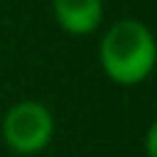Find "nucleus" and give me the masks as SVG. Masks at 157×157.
Returning a JSON list of instances; mask_svg holds the SVG:
<instances>
[{
	"label": "nucleus",
	"mask_w": 157,
	"mask_h": 157,
	"mask_svg": "<svg viewBox=\"0 0 157 157\" xmlns=\"http://www.w3.org/2000/svg\"><path fill=\"white\" fill-rule=\"evenodd\" d=\"M99 63L116 86H138L157 66V39L141 19L113 22L99 41Z\"/></svg>",
	"instance_id": "1"
},
{
	"label": "nucleus",
	"mask_w": 157,
	"mask_h": 157,
	"mask_svg": "<svg viewBox=\"0 0 157 157\" xmlns=\"http://www.w3.org/2000/svg\"><path fill=\"white\" fill-rule=\"evenodd\" d=\"M55 22L72 36H88L102 22V0H52Z\"/></svg>",
	"instance_id": "3"
},
{
	"label": "nucleus",
	"mask_w": 157,
	"mask_h": 157,
	"mask_svg": "<svg viewBox=\"0 0 157 157\" xmlns=\"http://www.w3.org/2000/svg\"><path fill=\"white\" fill-rule=\"evenodd\" d=\"M0 132H3V141L11 152L39 155L52 141L55 119L47 105H41L36 99H25V102H17L14 108H8V113L3 116Z\"/></svg>",
	"instance_id": "2"
},
{
	"label": "nucleus",
	"mask_w": 157,
	"mask_h": 157,
	"mask_svg": "<svg viewBox=\"0 0 157 157\" xmlns=\"http://www.w3.org/2000/svg\"><path fill=\"white\" fill-rule=\"evenodd\" d=\"M144 144H146V155L157 157V119L152 121V127L146 130V141H144Z\"/></svg>",
	"instance_id": "4"
}]
</instances>
